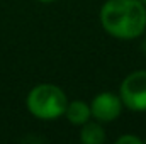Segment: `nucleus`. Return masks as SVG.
Instances as JSON below:
<instances>
[{
  "mask_svg": "<svg viewBox=\"0 0 146 144\" xmlns=\"http://www.w3.org/2000/svg\"><path fill=\"white\" fill-rule=\"evenodd\" d=\"M99 19L107 34L131 41L146 31V5L139 0H107L100 7Z\"/></svg>",
  "mask_w": 146,
  "mask_h": 144,
  "instance_id": "nucleus-1",
  "label": "nucleus"
},
{
  "mask_svg": "<svg viewBox=\"0 0 146 144\" xmlns=\"http://www.w3.org/2000/svg\"><path fill=\"white\" fill-rule=\"evenodd\" d=\"M26 105H27V110L36 119L56 120L61 115H65L68 97L58 85L41 83L29 92L26 98Z\"/></svg>",
  "mask_w": 146,
  "mask_h": 144,
  "instance_id": "nucleus-2",
  "label": "nucleus"
},
{
  "mask_svg": "<svg viewBox=\"0 0 146 144\" xmlns=\"http://www.w3.org/2000/svg\"><path fill=\"white\" fill-rule=\"evenodd\" d=\"M122 105L134 112H146V70L129 73L119 88Z\"/></svg>",
  "mask_w": 146,
  "mask_h": 144,
  "instance_id": "nucleus-3",
  "label": "nucleus"
},
{
  "mask_svg": "<svg viewBox=\"0 0 146 144\" xmlns=\"http://www.w3.org/2000/svg\"><path fill=\"white\" fill-rule=\"evenodd\" d=\"M90 112H92V117L95 120H99L100 124L114 122L122 112V100L115 93L102 92V93H99L92 98Z\"/></svg>",
  "mask_w": 146,
  "mask_h": 144,
  "instance_id": "nucleus-4",
  "label": "nucleus"
},
{
  "mask_svg": "<svg viewBox=\"0 0 146 144\" xmlns=\"http://www.w3.org/2000/svg\"><path fill=\"white\" fill-rule=\"evenodd\" d=\"M65 115L68 119V122L73 126H83L85 122H88L92 119V112H90V104L83 102V100H73L68 102Z\"/></svg>",
  "mask_w": 146,
  "mask_h": 144,
  "instance_id": "nucleus-5",
  "label": "nucleus"
},
{
  "mask_svg": "<svg viewBox=\"0 0 146 144\" xmlns=\"http://www.w3.org/2000/svg\"><path fill=\"white\" fill-rule=\"evenodd\" d=\"M107 139L106 136V131L104 127L100 126L99 120H88L82 126V131H80V141L85 144H102Z\"/></svg>",
  "mask_w": 146,
  "mask_h": 144,
  "instance_id": "nucleus-6",
  "label": "nucleus"
},
{
  "mask_svg": "<svg viewBox=\"0 0 146 144\" xmlns=\"http://www.w3.org/2000/svg\"><path fill=\"white\" fill-rule=\"evenodd\" d=\"M115 144H143V139L134 134H124L115 139Z\"/></svg>",
  "mask_w": 146,
  "mask_h": 144,
  "instance_id": "nucleus-7",
  "label": "nucleus"
},
{
  "mask_svg": "<svg viewBox=\"0 0 146 144\" xmlns=\"http://www.w3.org/2000/svg\"><path fill=\"white\" fill-rule=\"evenodd\" d=\"M39 2H42V3H49V2H54V0H39Z\"/></svg>",
  "mask_w": 146,
  "mask_h": 144,
  "instance_id": "nucleus-8",
  "label": "nucleus"
},
{
  "mask_svg": "<svg viewBox=\"0 0 146 144\" xmlns=\"http://www.w3.org/2000/svg\"><path fill=\"white\" fill-rule=\"evenodd\" d=\"M143 51H145V54H146V39H145V42H143Z\"/></svg>",
  "mask_w": 146,
  "mask_h": 144,
  "instance_id": "nucleus-9",
  "label": "nucleus"
},
{
  "mask_svg": "<svg viewBox=\"0 0 146 144\" xmlns=\"http://www.w3.org/2000/svg\"><path fill=\"white\" fill-rule=\"evenodd\" d=\"M139 2H141V3H145V5H146V0H139Z\"/></svg>",
  "mask_w": 146,
  "mask_h": 144,
  "instance_id": "nucleus-10",
  "label": "nucleus"
}]
</instances>
